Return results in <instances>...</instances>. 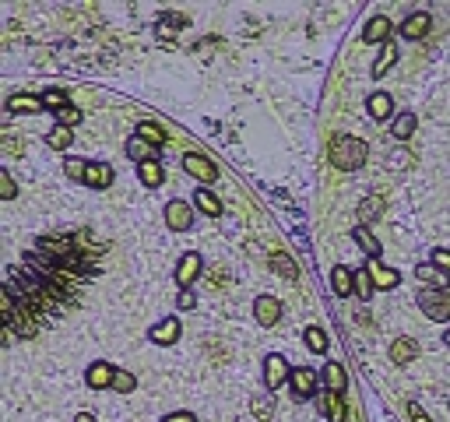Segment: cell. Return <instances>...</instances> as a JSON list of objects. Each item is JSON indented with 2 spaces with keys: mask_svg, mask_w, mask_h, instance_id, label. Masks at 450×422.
I'll use <instances>...</instances> for the list:
<instances>
[{
  "mask_svg": "<svg viewBox=\"0 0 450 422\" xmlns=\"http://www.w3.org/2000/svg\"><path fill=\"white\" fill-rule=\"evenodd\" d=\"M8 110H11V113H39V110H42V99H32V95H11V99H8Z\"/></svg>",
  "mask_w": 450,
  "mask_h": 422,
  "instance_id": "17",
  "label": "cell"
},
{
  "mask_svg": "<svg viewBox=\"0 0 450 422\" xmlns=\"http://www.w3.org/2000/svg\"><path fill=\"white\" fill-rule=\"evenodd\" d=\"M356 289H359V296H362V299H369V296H373V289H376V285H373V275H369L366 268L356 275Z\"/></svg>",
  "mask_w": 450,
  "mask_h": 422,
  "instance_id": "33",
  "label": "cell"
},
{
  "mask_svg": "<svg viewBox=\"0 0 450 422\" xmlns=\"http://www.w3.org/2000/svg\"><path fill=\"white\" fill-rule=\"evenodd\" d=\"M151 151H155V148H151L148 141H141L138 134L127 141V155L134 158V162H141V166H144V162H151Z\"/></svg>",
  "mask_w": 450,
  "mask_h": 422,
  "instance_id": "20",
  "label": "cell"
},
{
  "mask_svg": "<svg viewBox=\"0 0 450 422\" xmlns=\"http://www.w3.org/2000/svg\"><path fill=\"white\" fill-rule=\"evenodd\" d=\"M324 380H327V391H345V384H349V377H345V369L338 366V362H327L324 366Z\"/></svg>",
  "mask_w": 450,
  "mask_h": 422,
  "instance_id": "14",
  "label": "cell"
},
{
  "mask_svg": "<svg viewBox=\"0 0 450 422\" xmlns=\"http://www.w3.org/2000/svg\"><path fill=\"white\" fill-rule=\"evenodd\" d=\"M49 148H67L71 144V127H56V130H49Z\"/></svg>",
  "mask_w": 450,
  "mask_h": 422,
  "instance_id": "32",
  "label": "cell"
},
{
  "mask_svg": "<svg viewBox=\"0 0 450 422\" xmlns=\"http://www.w3.org/2000/svg\"><path fill=\"white\" fill-rule=\"evenodd\" d=\"M176 335H180V324L173 321V316H165L162 324H155V328H151V341H158V345H173V341H176Z\"/></svg>",
  "mask_w": 450,
  "mask_h": 422,
  "instance_id": "12",
  "label": "cell"
},
{
  "mask_svg": "<svg viewBox=\"0 0 450 422\" xmlns=\"http://www.w3.org/2000/svg\"><path fill=\"white\" fill-rule=\"evenodd\" d=\"M398 60V49H394V42H383V49H380V60L373 64V78H383L387 74V67Z\"/></svg>",
  "mask_w": 450,
  "mask_h": 422,
  "instance_id": "23",
  "label": "cell"
},
{
  "mask_svg": "<svg viewBox=\"0 0 450 422\" xmlns=\"http://www.w3.org/2000/svg\"><path fill=\"white\" fill-rule=\"evenodd\" d=\"M74 422H95V419H92V415H88V412H81V415H78V419H74Z\"/></svg>",
  "mask_w": 450,
  "mask_h": 422,
  "instance_id": "44",
  "label": "cell"
},
{
  "mask_svg": "<svg viewBox=\"0 0 450 422\" xmlns=\"http://www.w3.org/2000/svg\"><path fill=\"white\" fill-rule=\"evenodd\" d=\"M419 306L426 310L429 321H450V292L447 289H422Z\"/></svg>",
  "mask_w": 450,
  "mask_h": 422,
  "instance_id": "3",
  "label": "cell"
},
{
  "mask_svg": "<svg viewBox=\"0 0 450 422\" xmlns=\"http://www.w3.org/2000/svg\"><path fill=\"white\" fill-rule=\"evenodd\" d=\"M320 405H324V412H327L331 422H345V405H342V398H338L334 391L320 394Z\"/></svg>",
  "mask_w": 450,
  "mask_h": 422,
  "instance_id": "15",
  "label": "cell"
},
{
  "mask_svg": "<svg viewBox=\"0 0 450 422\" xmlns=\"http://www.w3.org/2000/svg\"><path fill=\"white\" fill-rule=\"evenodd\" d=\"M253 313H257V321H260L264 328H271V324H278V316H281V303H278L274 296H260V299L253 303Z\"/></svg>",
  "mask_w": 450,
  "mask_h": 422,
  "instance_id": "7",
  "label": "cell"
},
{
  "mask_svg": "<svg viewBox=\"0 0 450 422\" xmlns=\"http://www.w3.org/2000/svg\"><path fill=\"white\" fill-rule=\"evenodd\" d=\"M162 422H197V419H194L190 412H173V415H165Z\"/></svg>",
  "mask_w": 450,
  "mask_h": 422,
  "instance_id": "43",
  "label": "cell"
},
{
  "mask_svg": "<svg viewBox=\"0 0 450 422\" xmlns=\"http://www.w3.org/2000/svg\"><path fill=\"white\" fill-rule=\"evenodd\" d=\"M64 169H67L71 180H85V173H88V166L81 162V158H67V166H64Z\"/></svg>",
  "mask_w": 450,
  "mask_h": 422,
  "instance_id": "36",
  "label": "cell"
},
{
  "mask_svg": "<svg viewBox=\"0 0 450 422\" xmlns=\"http://www.w3.org/2000/svg\"><path fill=\"white\" fill-rule=\"evenodd\" d=\"M415 275H419L422 282H433V278H436V268H429V264H419V268H415Z\"/></svg>",
  "mask_w": 450,
  "mask_h": 422,
  "instance_id": "42",
  "label": "cell"
},
{
  "mask_svg": "<svg viewBox=\"0 0 450 422\" xmlns=\"http://www.w3.org/2000/svg\"><path fill=\"white\" fill-rule=\"evenodd\" d=\"M183 169H187V173H194V176H197V180H204V183L218 180L215 162H211V158H204V155H197V151H187V155H183Z\"/></svg>",
  "mask_w": 450,
  "mask_h": 422,
  "instance_id": "4",
  "label": "cell"
},
{
  "mask_svg": "<svg viewBox=\"0 0 450 422\" xmlns=\"http://www.w3.org/2000/svg\"><path fill=\"white\" fill-rule=\"evenodd\" d=\"M443 341H447V345H450V331H447V335H443Z\"/></svg>",
  "mask_w": 450,
  "mask_h": 422,
  "instance_id": "45",
  "label": "cell"
},
{
  "mask_svg": "<svg viewBox=\"0 0 450 422\" xmlns=\"http://www.w3.org/2000/svg\"><path fill=\"white\" fill-rule=\"evenodd\" d=\"M42 106H49V110L60 113L64 106H67V92H60V88H49V92H42Z\"/></svg>",
  "mask_w": 450,
  "mask_h": 422,
  "instance_id": "28",
  "label": "cell"
},
{
  "mask_svg": "<svg viewBox=\"0 0 450 422\" xmlns=\"http://www.w3.org/2000/svg\"><path fill=\"white\" fill-rule=\"evenodd\" d=\"M112 373H117V369H112V366H106V362H95V366L88 369V387H112Z\"/></svg>",
  "mask_w": 450,
  "mask_h": 422,
  "instance_id": "13",
  "label": "cell"
},
{
  "mask_svg": "<svg viewBox=\"0 0 450 422\" xmlns=\"http://www.w3.org/2000/svg\"><path fill=\"white\" fill-rule=\"evenodd\" d=\"M274 268H278V271H285L289 278H296V264H292L289 257H274Z\"/></svg>",
  "mask_w": 450,
  "mask_h": 422,
  "instance_id": "38",
  "label": "cell"
},
{
  "mask_svg": "<svg viewBox=\"0 0 450 422\" xmlns=\"http://www.w3.org/2000/svg\"><path fill=\"white\" fill-rule=\"evenodd\" d=\"M0 190H4V197H15V180L8 173H0Z\"/></svg>",
  "mask_w": 450,
  "mask_h": 422,
  "instance_id": "41",
  "label": "cell"
},
{
  "mask_svg": "<svg viewBox=\"0 0 450 422\" xmlns=\"http://www.w3.org/2000/svg\"><path fill=\"white\" fill-rule=\"evenodd\" d=\"M331 289H334L338 296H349V292L356 289V275H352L349 268H342V264H338V268L331 271Z\"/></svg>",
  "mask_w": 450,
  "mask_h": 422,
  "instance_id": "11",
  "label": "cell"
},
{
  "mask_svg": "<svg viewBox=\"0 0 450 422\" xmlns=\"http://www.w3.org/2000/svg\"><path fill=\"white\" fill-rule=\"evenodd\" d=\"M408 415H412V422H433V419L419 408V401H412V405H408Z\"/></svg>",
  "mask_w": 450,
  "mask_h": 422,
  "instance_id": "40",
  "label": "cell"
},
{
  "mask_svg": "<svg viewBox=\"0 0 450 422\" xmlns=\"http://www.w3.org/2000/svg\"><path fill=\"white\" fill-rule=\"evenodd\" d=\"M331 162L338 166V169H345V173H352V169H359L362 162H366V141H359V137H334L331 141Z\"/></svg>",
  "mask_w": 450,
  "mask_h": 422,
  "instance_id": "2",
  "label": "cell"
},
{
  "mask_svg": "<svg viewBox=\"0 0 450 422\" xmlns=\"http://www.w3.org/2000/svg\"><path fill=\"white\" fill-rule=\"evenodd\" d=\"M429 32V15H412V18H405V25H401V35L405 39H419V35H426Z\"/></svg>",
  "mask_w": 450,
  "mask_h": 422,
  "instance_id": "18",
  "label": "cell"
},
{
  "mask_svg": "<svg viewBox=\"0 0 450 422\" xmlns=\"http://www.w3.org/2000/svg\"><path fill=\"white\" fill-rule=\"evenodd\" d=\"M306 345H310L313 352H327V338H324V331H320V328H310V331H306Z\"/></svg>",
  "mask_w": 450,
  "mask_h": 422,
  "instance_id": "34",
  "label": "cell"
},
{
  "mask_svg": "<svg viewBox=\"0 0 450 422\" xmlns=\"http://www.w3.org/2000/svg\"><path fill=\"white\" fill-rule=\"evenodd\" d=\"M106 246L85 229L39 236L4 275V331L32 338L71 313L102 271Z\"/></svg>",
  "mask_w": 450,
  "mask_h": 422,
  "instance_id": "1",
  "label": "cell"
},
{
  "mask_svg": "<svg viewBox=\"0 0 450 422\" xmlns=\"http://www.w3.org/2000/svg\"><path fill=\"white\" fill-rule=\"evenodd\" d=\"M56 120H60V127H74V124H81V113L74 110V106H64V110L56 113Z\"/></svg>",
  "mask_w": 450,
  "mask_h": 422,
  "instance_id": "35",
  "label": "cell"
},
{
  "mask_svg": "<svg viewBox=\"0 0 450 422\" xmlns=\"http://www.w3.org/2000/svg\"><path fill=\"white\" fill-rule=\"evenodd\" d=\"M369 113H373L376 120H387V117L394 113V102H390V95H387V92L369 95Z\"/></svg>",
  "mask_w": 450,
  "mask_h": 422,
  "instance_id": "19",
  "label": "cell"
},
{
  "mask_svg": "<svg viewBox=\"0 0 450 422\" xmlns=\"http://www.w3.org/2000/svg\"><path fill=\"white\" fill-rule=\"evenodd\" d=\"M289 380V362L281 359V355H267V362H264V384L274 391V387H281Z\"/></svg>",
  "mask_w": 450,
  "mask_h": 422,
  "instance_id": "6",
  "label": "cell"
},
{
  "mask_svg": "<svg viewBox=\"0 0 450 422\" xmlns=\"http://www.w3.org/2000/svg\"><path fill=\"white\" fill-rule=\"evenodd\" d=\"M165 222L173 226V229H190L194 226V211H190V204L187 201H169V208H165Z\"/></svg>",
  "mask_w": 450,
  "mask_h": 422,
  "instance_id": "5",
  "label": "cell"
},
{
  "mask_svg": "<svg viewBox=\"0 0 450 422\" xmlns=\"http://www.w3.org/2000/svg\"><path fill=\"white\" fill-rule=\"evenodd\" d=\"M412 130H415V117H412V113H405V117L394 120V137H398V141H405Z\"/></svg>",
  "mask_w": 450,
  "mask_h": 422,
  "instance_id": "29",
  "label": "cell"
},
{
  "mask_svg": "<svg viewBox=\"0 0 450 422\" xmlns=\"http://www.w3.org/2000/svg\"><path fill=\"white\" fill-rule=\"evenodd\" d=\"M352 236H356V243H362V246L369 250V260H376V253H380V243H376V239H373V236H369V233H366L362 226H359V229L352 233Z\"/></svg>",
  "mask_w": 450,
  "mask_h": 422,
  "instance_id": "31",
  "label": "cell"
},
{
  "mask_svg": "<svg viewBox=\"0 0 450 422\" xmlns=\"http://www.w3.org/2000/svg\"><path fill=\"white\" fill-rule=\"evenodd\" d=\"M194 303H197V296H194L190 289H183V292H180V299H176V306H180V310H194Z\"/></svg>",
  "mask_w": 450,
  "mask_h": 422,
  "instance_id": "39",
  "label": "cell"
},
{
  "mask_svg": "<svg viewBox=\"0 0 450 422\" xmlns=\"http://www.w3.org/2000/svg\"><path fill=\"white\" fill-rule=\"evenodd\" d=\"M380 211H383V197H369V201L359 204V219H362V222H373Z\"/></svg>",
  "mask_w": 450,
  "mask_h": 422,
  "instance_id": "27",
  "label": "cell"
},
{
  "mask_svg": "<svg viewBox=\"0 0 450 422\" xmlns=\"http://www.w3.org/2000/svg\"><path fill=\"white\" fill-rule=\"evenodd\" d=\"M194 204L204 211V215H222V201H218L211 190H197V194H194Z\"/></svg>",
  "mask_w": 450,
  "mask_h": 422,
  "instance_id": "22",
  "label": "cell"
},
{
  "mask_svg": "<svg viewBox=\"0 0 450 422\" xmlns=\"http://www.w3.org/2000/svg\"><path fill=\"white\" fill-rule=\"evenodd\" d=\"M138 173H141V183H144V187H158V183L165 180V173H162V166L155 162V158H151V162H144Z\"/></svg>",
  "mask_w": 450,
  "mask_h": 422,
  "instance_id": "24",
  "label": "cell"
},
{
  "mask_svg": "<svg viewBox=\"0 0 450 422\" xmlns=\"http://www.w3.org/2000/svg\"><path fill=\"white\" fill-rule=\"evenodd\" d=\"M109 180H112V169L102 166V162H92L88 173H85V183H88V187H109Z\"/></svg>",
  "mask_w": 450,
  "mask_h": 422,
  "instance_id": "21",
  "label": "cell"
},
{
  "mask_svg": "<svg viewBox=\"0 0 450 422\" xmlns=\"http://www.w3.org/2000/svg\"><path fill=\"white\" fill-rule=\"evenodd\" d=\"M433 268L450 271V250H436V253H433Z\"/></svg>",
  "mask_w": 450,
  "mask_h": 422,
  "instance_id": "37",
  "label": "cell"
},
{
  "mask_svg": "<svg viewBox=\"0 0 450 422\" xmlns=\"http://www.w3.org/2000/svg\"><path fill=\"white\" fill-rule=\"evenodd\" d=\"M138 137H144L151 148H158V144H165V137H162V130L155 127V124H141V130H138Z\"/></svg>",
  "mask_w": 450,
  "mask_h": 422,
  "instance_id": "30",
  "label": "cell"
},
{
  "mask_svg": "<svg viewBox=\"0 0 450 422\" xmlns=\"http://www.w3.org/2000/svg\"><path fill=\"white\" fill-rule=\"evenodd\" d=\"M138 387V380L127 373V369H117V373H112V391H117V394H131Z\"/></svg>",
  "mask_w": 450,
  "mask_h": 422,
  "instance_id": "26",
  "label": "cell"
},
{
  "mask_svg": "<svg viewBox=\"0 0 450 422\" xmlns=\"http://www.w3.org/2000/svg\"><path fill=\"white\" fill-rule=\"evenodd\" d=\"M366 271L373 275V285H376V289H394V285H398V271L383 268L380 260H369V268H366Z\"/></svg>",
  "mask_w": 450,
  "mask_h": 422,
  "instance_id": "9",
  "label": "cell"
},
{
  "mask_svg": "<svg viewBox=\"0 0 450 422\" xmlns=\"http://www.w3.org/2000/svg\"><path fill=\"white\" fill-rule=\"evenodd\" d=\"M390 355H394V362H398V366H405V362H412V359L419 355V345H415L412 338H401V341H394Z\"/></svg>",
  "mask_w": 450,
  "mask_h": 422,
  "instance_id": "16",
  "label": "cell"
},
{
  "mask_svg": "<svg viewBox=\"0 0 450 422\" xmlns=\"http://www.w3.org/2000/svg\"><path fill=\"white\" fill-rule=\"evenodd\" d=\"M387 32H390V22H387V18H373V22L366 25V42H383Z\"/></svg>",
  "mask_w": 450,
  "mask_h": 422,
  "instance_id": "25",
  "label": "cell"
},
{
  "mask_svg": "<svg viewBox=\"0 0 450 422\" xmlns=\"http://www.w3.org/2000/svg\"><path fill=\"white\" fill-rule=\"evenodd\" d=\"M197 271H201V253H187V257L180 260V271H176V282H180L183 289H190V282L197 278Z\"/></svg>",
  "mask_w": 450,
  "mask_h": 422,
  "instance_id": "8",
  "label": "cell"
},
{
  "mask_svg": "<svg viewBox=\"0 0 450 422\" xmlns=\"http://www.w3.org/2000/svg\"><path fill=\"white\" fill-rule=\"evenodd\" d=\"M313 387H317V377H313V369H292V391L299 394V398H310L313 394Z\"/></svg>",
  "mask_w": 450,
  "mask_h": 422,
  "instance_id": "10",
  "label": "cell"
}]
</instances>
